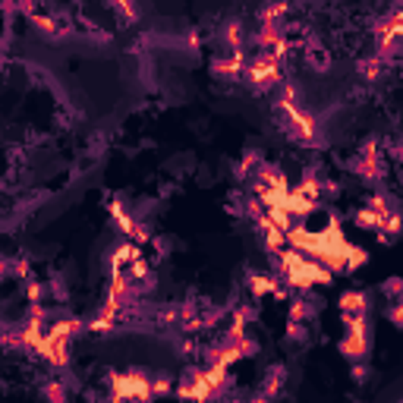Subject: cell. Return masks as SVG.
<instances>
[{
	"mask_svg": "<svg viewBox=\"0 0 403 403\" xmlns=\"http://www.w3.org/2000/svg\"><path fill=\"white\" fill-rule=\"evenodd\" d=\"M274 265H277L280 280H284L290 290H300L302 296L312 287H331V284H334V274H331L328 268L306 259L302 252H296V249H290V246L280 255H274Z\"/></svg>",
	"mask_w": 403,
	"mask_h": 403,
	"instance_id": "6da1fadb",
	"label": "cell"
},
{
	"mask_svg": "<svg viewBox=\"0 0 403 403\" xmlns=\"http://www.w3.org/2000/svg\"><path fill=\"white\" fill-rule=\"evenodd\" d=\"M108 391H110V403H148L155 397L151 378L145 372H110Z\"/></svg>",
	"mask_w": 403,
	"mask_h": 403,
	"instance_id": "7a4b0ae2",
	"label": "cell"
},
{
	"mask_svg": "<svg viewBox=\"0 0 403 403\" xmlns=\"http://www.w3.org/2000/svg\"><path fill=\"white\" fill-rule=\"evenodd\" d=\"M343 325H347V334L341 341V353L350 362H362L369 356V321L366 315H343Z\"/></svg>",
	"mask_w": 403,
	"mask_h": 403,
	"instance_id": "3957f363",
	"label": "cell"
},
{
	"mask_svg": "<svg viewBox=\"0 0 403 403\" xmlns=\"http://www.w3.org/2000/svg\"><path fill=\"white\" fill-rule=\"evenodd\" d=\"M246 79L252 89L265 92L271 85H280L284 83V76H280V60L271 54H255L252 60L246 63Z\"/></svg>",
	"mask_w": 403,
	"mask_h": 403,
	"instance_id": "277c9868",
	"label": "cell"
},
{
	"mask_svg": "<svg viewBox=\"0 0 403 403\" xmlns=\"http://www.w3.org/2000/svg\"><path fill=\"white\" fill-rule=\"evenodd\" d=\"M177 397H180V400H186V403H212L214 397H218V391L208 384L205 372L198 369V372H192V375L177 388Z\"/></svg>",
	"mask_w": 403,
	"mask_h": 403,
	"instance_id": "5b68a950",
	"label": "cell"
},
{
	"mask_svg": "<svg viewBox=\"0 0 403 403\" xmlns=\"http://www.w3.org/2000/svg\"><path fill=\"white\" fill-rule=\"evenodd\" d=\"M249 293L255 300H261V296H280V300H287V290L280 287V280L271 277V274H249Z\"/></svg>",
	"mask_w": 403,
	"mask_h": 403,
	"instance_id": "8992f818",
	"label": "cell"
},
{
	"mask_svg": "<svg viewBox=\"0 0 403 403\" xmlns=\"http://www.w3.org/2000/svg\"><path fill=\"white\" fill-rule=\"evenodd\" d=\"M246 54H224L212 63V69L224 79H239V76H246Z\"/></svg>",
	"mask_w": 403,
	"mask_h": 403,
	"instance_id": "52a82bcc",
	"label": "cell"
},
{
	"mask_svg": "<svg viewBox=\"0 0 403 403\" xmlns=\"http://www.w3.org/2000/svg\"><path fill=\"white\" fill-rule=\"evenodd\" d=\"M369 309V296L362 290H343L341 293V315H366Z\"/></svg>",
	"mask_w": 403,
	"mask_h": 403,
	"instance_id": "ba28073f",
	"label": "cell"
},
{
	"mask_svg": "<svg viewBox=\"0 0 403 403\" xmlns=\"http://www.w3.org/2000/svg\"><path fill=\"white\" fill-rule=\"evenodd\" d=\"M110 214H114V221H117V230L123 233L126 239H132V233L139 230V221L132 218L130 212H123V205H120V202H110Z\"/></svg>",
	"mask_w": 403,
	"mask_h": 403,
	"instance_id": "9c48e42d",
	"label": "cell"
},
{
	"mask_svg": "<svg viewBox=\"0 0 403 403\" xmlns=\"http://www.w3.org/2000/svg\"><path fill=\"white\" fill-rule=\"evenodd\" d=\"M315 315V302L306 296H300V300H290V321H296V325H309Z\"/></svg>",
	"mask_w": 403,
	"mask_h": 403,
	"instance_id": "30bf717a",
	"label": "cell"
},
{
	"mask_svg": "<svg viewBox=\"0 0 403 403\" xmlns=\"http://www.w3.org/2000/svg\"><path fill=\"white\" fill-rule=\"evenodd\" d=\"M224 42L227 48H230V54H246V32H243V26L239 22H230V26L224 28Z\"/></svg>",
	"mask_w": 403,
	"mask_h": 403,
	"instance_id": "8fae6325",
	"label": "cell"
},
{
	"mask_svg": "<svg viewBox=\"0 0 403 403\" xmlns=\"http://www.w3.org/2000/svg\"><path fill=\"white\" fill-rule=\"evenodd\" d=\"M284 381H287V369H284V366H277V369L268 372V381H265V388H261V394L274 400V397L280 394V388H284Z\"/></svg>",
	"mask_w": 403,
	"mask_h": 403,
	"instance_id": "7c38bea8",
	"label": "cell"
},
{
	"mask_svg": "<svg viewBox=\"0 0 403 403\" xmlns=\"http://www.w3.org/2000/svg\"><path fill=\"white\" fill-rule=\"evenodd\" d=\"M296 192H300L302 198H309V202H315V205H318L321 196H325V192H321V180L312 177V173H309V177H302V183L296 186Z\"/></svg>",
	"mask_w": 403,
	"mask_h": 403,
	"instance_id": "4fadbf2b",
	"label": "cell"
},
{
	"mask_svg": "<svg viewBox=\"0 0 403 403\" xmlns=\"http://www.w3.org/2000/svg\"><path fill=\"white\" fill-rule=\"evenodd\" d=\"M353 221H356V227H362V230H378L384 218H381V214H375L369 205H366V208H359V212L353 214Z\"/></svg>",
	"mask_w": 403,
	"mask_h": 403,
	"instance_id": "5bb4252c",
	"label": "cell"
},
{
	"mask_svg": "<svg viewBox=\"0 0 403 403\" xmlns=\"http://www.w3.org/2000/svg\"><path fill=\"white\" fill-rule=\"evenodd\" d=\"M369 261V252L362 246H353V252H350V259H347V274H353V271H359L362 265Z\"/></svg>",
	"mask_w": 403,
	"mask_h": 403,
	"instance_id": "9a60e30c",
	"label": "cell"
},
{
	"mask_svg": "<svg viewBox=\"0 0 403 403\" xmlns=\"http://www.w3.org/2000/svg\"><path fill=\"white\" fill-rule=\"evenodd\" d=\"M381 63L384 60H378V57H369V60H362L359 63V69H362V76H366V79H378V76H381Z\"/></svg>",
	"mask_w": 403,
	"mask_h": 403,
	"instance_id": "2e32d148",
	"label": "cell"
},
{
	"mask_svg": "<svg viewBox=\"0 0 403 403\" xmlns=\"http://www.w3.org/2000/svg\"><path fill=\"white\" fill-rule=\"evenodd\" d=\"M151 391H155V397H164L173 391V378L171 375H155L151 378Z\"/></svg>",
	"mask_w": 403,
	"mask_h": 403,
	"instance_id": "e0dca14e",
	"label": "cell"
},
{
	"mask_svg": "<svg viewBox=\"0 0 403 403\" xmlns=\"http://www.w3.org/2000/svg\"><path fill=\"white\" fill-rule=\"evenodd\" d=\"M350 375H353V381H366V378H369V366H366V359L350 362Z\"/></svg>",
	"mask_w": 403,
	"mask_h": 403,
	"instance_id": "ac0fdd59",
	"label": "cell"
},
{
	"mask_svg": "<svg viewBox=\"0 0 403 403\" xmlns=\"http://www.w3.org/2000/svg\"><path fill=\"white\" fill-rule=\"evenodd\" d=\"M287 337L293 343H302L309 337V331H306V325H296V321H290V331H287Z\"/></svg>",
	"mask_w": 403,
	"mask_h": 403,
	"instance_id": "d6986e66",
	"label": "cell"
},
{
	"mask_svg": "<svg viewBox=\"0 0 403 403\" xmlns=\"http://www.w3.org/2000/svg\"><path fill=\"white\" fill-rule=\"evenodd\" d=\"M391 321H394V325H400V328H403V300H397L394 302V306H391Z\"/></svg>",
	"mask_w": 403,
	"mask_h": 403,
	"instance_id": "ffe728a7",
	"label": "cell"
},
{
	"mask_svg": "<svg viewBox=\"0 0 403 403\" xmlns=\"http://www.w3.org/2000/svg\"><path fill=\"white\" fill-rule=\"evenodd\" d=\"M114 10H117V13H120V16H126V19H130V22H132V19H136V16H139V10L132 7V3H117Z\"/></svg>",
	"mask_w": 403,
	"mask_h": 403,
	"instance_id": "44dd1931",
	"label": "cell"
},
{
	"mask_svg": "<svg viewBox=\"0 0 403 403\" xmlns=\"http://www.w3.org/2000/svg\"><path fill=\"white\" fill-rule=\"evenodd\" d=\"M227 403H249V400H227Z\"/></svg>",
	"mask_w": 403,
	"mask_h": 403,
	"instance_id": "7402d4cb",
	"label": "cell"
}]
</instances>
